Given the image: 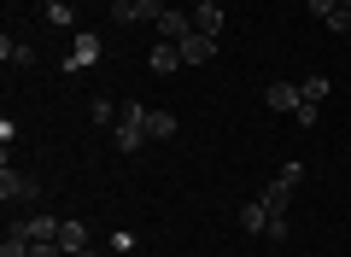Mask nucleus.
Returning a JSON list of instances; mask_svg holds the SVG:
<instances>
[{
    "label": "nucleus",
    "instance_id": "412c9836",
    "mask_svg": "<svg viewBox=\"0 0 351 257\" xmlns=\"http://www.w3.org/2000/svg\"><path fill=\"white\" fill-rule=\"evenodd\" d=\"M88 111H94V123H117V106H112V99H94Z\"/></svg>",
    "mask_w": 351,
    "mask_h": 257
},
{
    "label": "nucleus",
    "instance_id": "393cba45",
    "mask_svg": "<svg viewBox=\"0 0 351 257\" xmlns=\"http://www.w3.org/2000/svg\"><path fill=\"white\" fill-rule=\"evenodd\" d=\"M76 257H100V252H94V245H88V252H76Z\"/></svg>",
    "mask_w": 351,
    "mask_h": 257
},
{
    "label": "nucleus",
    "instance_id": "2eb2a0df",
    "mask_svg": "<svg viewBox=\"0 0 351 257\" xmlns=\"http://www.w3.org/2000/svg\"><path fill=\"white\" fill-rule=\"evenodd\" d=\"M0 59H6V64H36V47H24V41L6 36V41H0Z\"/></svg>",
    "mask_w": 351,
    "mask_h": 257
},
{
    "label": "nucleus",
    "instance_id": "f257e3e1",
    "mask_svg": "<svg viewBox=\"0 0 351 257\" xmlns=\"http://www.w3.org/2000/svg\"><path fill=\"white\" fill-rule=\"evenodd\" d=\"M112 140H117V152H141V140H147V106H117Z\"/></svg>",
    "mask_w": 351,
    "mask_h": 257
},
{
    "label": "nucleus",
    "instance_id": "7ed1b4c3",
    "mask_svg": "<svg viewBox=\"0 0 351 257\" xmlns=\"http://www.w3.org/2000/svg\"><path fill=\"white\" fill-rule=\"evenodd\" d=\"M188 36H193V12H164L158 24H152V41H176V47H182Z\"/></svg>",
    "mask_w": 351,
    "mask_h": 257
},
{
    "label": "nucleus",
    "instance_id": "f3484780",
    "mask_svg": "<svg viewBox=\"0 0 351 257\" xmlns=\"http://www.w3.org/2000/svg\"><path fill=\"white\" fill-rule=\"evenodd\" d=\"M304 99H316V106H322V99H328V88H334V82H328V76H304Z\"/></svg>",
    "mask_w": 351,
    "mask_h": 257
},
{
    "label": "nucleus",
    "instance_id": "9b49d317",
    "mask_svg": "<svg viewBox=\"0 0 351 257\" xmlns=\"http://www.w3.org/2000/svg\"><path fill=\"white\" fill-rule=\"evenodd\" d=\"M176 111H147V140H176Z\"/></svg>",
    "mask_w": 351,
    "mask_h": 257
},
{
    "label": "nucleus",
    "instance_id": "5701e85b",
    "mask_svg": "<svg viewBox=\"0 0 351 257\" xmlns=\"http://www.w3.org/2000/svg\"><path fill=\"white\" fill-rule=\"evenodd\" d=\"M304 6H311V12H316V18H322V24H328V12H334L339 0H304Z\"/></svg>",
    "mask_w": 351,
    "mask_h": 257
},
{
    "label": "nucleus",
    "instance_id": "a211bd4d",
    "mask_svg": "<svg viewBox=\"0 0 351 257\" xmlns=\"http://www.w3.org/2000/svg\"><path fill=\"white\" fill-rule=\"evenodd\" d=\"M0 257H29V240H24V234H6V245H0Z\"/></svg>",
    "mask_w": 351,
    "mask_h": 257
},
{
    "label": "nucleus",
    "instance_id": "0eeeda50",
    "mask_svg": "<svg viewBox=\"0 0 351 257\" xmlns=\"http://www.w3.org/2000/svg\"><path fill=\"white\" fill-rule=\"evenodd\" d=\"M188 12H193V29H199V36H217V29H223V6H217V0H199Z\"/></svg>",
    "mask_w": 351,
    "mask_h": 257
},
{
    "label": "nucleus",
    "instance_id": "a878e982",
    "mask_svg": "<svg viewBox=\"0 0 351 257\" xmlns=\"http://www.w3.org/2000/svg\"><path fill=\"white\" fill-rule=\"evenodd\" d=\"M339 6H351V0H339Z\"/></svg>",
    "mask_w": 351,
    "mask_h": 257
},
{
    "label": "nucleus",
    "instance_id": "aec40b11",
    "mask_svg": "<svg viewBox=\"0 0 351 257\" xmlns=\"http://www.w3.org/2000/svg\"><path fill=\"white\" fill-rule=\"evenodd\" d=\"M29 257H64L59 240H29Z\"/></svg>",
    "mask_w": 351,
    "mask_h": 257
},
{
    "label": "nucleus",
    "instance_id": "423d86ee",
    "mask_svg": "<svg viewBox=\"0 0 351 257\" xmlns=\"http://www.w3.org/2000/svg\"><path fill=\"white\" fill-rule=\"evenodd\" d=\"M12 234H24V240H59V217H24V222H12Z\"/></svg>",
    "mask_w": 351,
    "mask_h": 257
},
{
    "label": "nucleus",
    "instance_id": "6e6552de",
    "mask_svg": "<svg viewBox=\"0 0 351 257\" xmlns=\"http://www.w3.org/2000/svg\"><path fill=\"white\" fill-rule=\"evenodd\" d=\"M59 245H64V257H76V252H88V222H59Z\"/></svg>",
    "mask_w": 351,
    "mask_h": 257
},
{
    "label": "nucleus",
    "instance_id": "b1692460",
    "mask_svg": "<svg viewBox=\"0 0 351 257\" xmlns=\"http://www.w3.org/2000/svg\"><path fill=\"white\" fill-rule=\"evenodd\" d=\"M106 6H112V18H123L129 6H135V0H106Z\"/></svg>",
    "mask_w": 351,
    "mask_h": 257
},
{
    "label": "nucleus",
    "instance_id": "6ab92c4d",
    "mask_svg": "<svg viewBox=\"0 0 351 257\" xmlns=\"http://www.w3.org/2000/svg\"><path fill=\"white\" fill-rule=\"evenodd\" d=\"M328 29H334V36H346V29H351V6H334V12H328Z\"/></svg>",
    "mask_w": 351,
    "mask_h": 257
},
{
    "label": "nucleus",
    "instance_id": "4be33fe9",
    "mask_svg": "<svg viewBox=\"0 0 351 257\" xmlns=\"http://www.w3.org/2000/svg\"><path fill=\"white\" fill-rule=\"evenodd\" d=\"M293 234V217H269V240H287Z\"/></svg>",
    "mask_w": 351,
    "mask_h": 257
},
{
    "label": "nucleus",
    "instance_id": "dca6fc26",
    "mask_svg": "<svg viewBox=\"0 0 351 257\" xmlns=\"http://www.w3.org/2000/svg\"><path fill=\"white\" fill-rule=\"evenodd\" d=\"M316 117H322V106H316V99H299V111H293V123H299V129H316Z\"/></svg>",
    "mask_w": 351,
    "mask_h": 257
},
{
    "label": "nucleus",
    "instance_id": "f8f14e48",
    "mask_svg": "<svg viewBox=\"0 0 351 257\" xmlns=\"http://www.w3.org/2000/svg\"><path fill=\"white\" fill-rule=\"evenodd\" d=\"M240 228H246V234H269V210H263V199H246V205H240Z\"/></svg>",
    "mask_w": 351,
    "mask_h": 257
},
{
    "label": "nucleus",
    "instance_id": "20e7f679",
    "mask_svg": "<svg viewBox=\"0 0 351 257\" xmlns=\"http://www.w3.org/2000/svg\"><path fill=\"white\" fill-rule=\"evenodd\" d=\"M299 99H304L299 82H269V88H263V106H269V111H299Z\"/></svg>",
    "mask_w": 351,
    "mask_h": 257
},
{
    "label": "nucleus",
    "instance_id": "9d476101",
    "mask_svg": "<svg viewBox=\"0 0 351 257\" xmlns=\"http://www.w3.org/2000/svg\"><path fill=\"white\" fill-rule=\"evenodd\" d=\"M152 71H158V76H170L176 71V64H182V47H176V41H152Z\"/></svg>",
    "mask_w": 351,
    "mask_h": 257
},
{
    "label": "nucleus",
    "instance_id": "4468645a",
    "mask_svg": "<svg viewBox=\"0 0 351 257\" xmlns=\"http://www.w3.org/2000/svg\"><path fill=\"white\" fill-rule=\"evenodd\" d=\"M41 12H47L53 29H71L76 24V6H71V0H41Z\"/></svg>",
    "mask_w": 351,
    "mask_h": 257
},
{
    "label": "nucleus",
    "instance_id": "1a4fd4ad",
    "mask_svg": "<svg viewBox=\"0 0 351 257\" xmlns=\"http://www.w3.org/2000/svg\"><path fill=\"white\" fill-rule=\"evenodd\" d=\"M164 12H170V6H164V0H135V6H129V12L117 18V24H158Z\"/></svg>",
    "mask_w": 351,
    "mask_h": 257
},
{
    "label": "nucleus",
    "instance_id": "f03ea898",
    "mask_svg": "<svg viewBox=\"0 0 351 257\" xmlns=\"http://www.w3.org/2000/svg\"><path fill=\"white\" fill-rule=\"evenodd\" d=\"M47 193V182H41V175H24V170H12V164H6V170H0V199H6V205H36V199Z\"/></svg>",
    "mask_w": 351,
    "mask_h": 257
},
{
    "label": "nucleus",
    "instance_id": "39448f33",
    "mask_svg": "<svg viewBox=\"0 0 351 257\" xmlns=\"http://www.w3.org/2000/svg\"><path fill=\"white\" fill-rule=\"evenodd\" d=\"M217 59V36H199V29H193L188 41H182V64H211Z\"/></svg>",
    "mask_w": 351,
    "mask_h": 257
},
{
    "label": "nucleus",
    "instance_id": "ddd939ff",
    "mask_svg": "<svg viewBox=\"0 0 351 257\" xmlns=\"http://www.w3.org/2000/svg\"><path fill=\"white\" fill-rule=\"evenodd\" d=\"M100 36H76V47H71V71H82V64H94V59H100Z\"/></svg>",
    "mask_w": 351,
    "mask_h": 257
}]
</instances>
